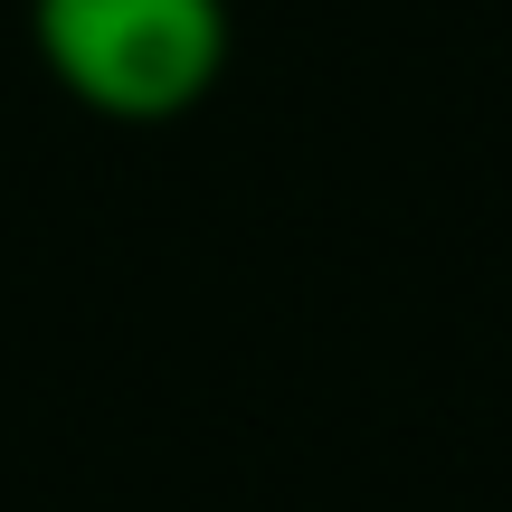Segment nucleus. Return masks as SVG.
<instances>
[{
  "label": "nucleus",
  "mask_w": 512,
  "mask_h": 512,
  "mask_svg": "<svg viewBox=\"0 0 512 512\" xmlns=\"http://www.w3.org/2000/svg\"><path fill=\"white\" fill-rule=\"evenodd\" d=\"M29 48L105 124H181L228 76V0H29Z\"/></svg>",
  "instance_id": "nucleus-1"
}]
</instances>
